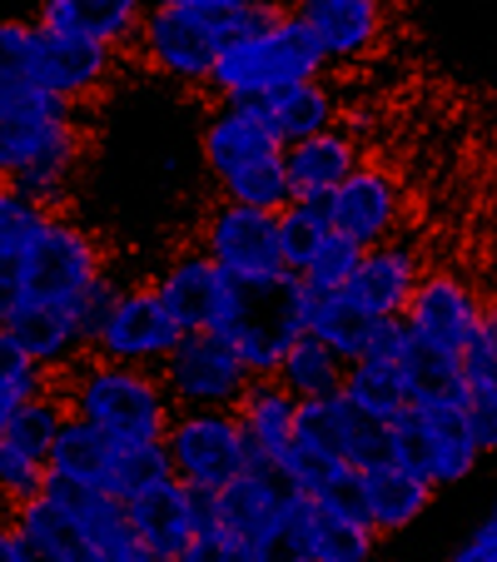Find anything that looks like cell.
<instances>
[{
  "mask_svg": "<svg viewBox=\"0 0 497 562\" xmlns=\"http://www.w3.org/2000/svg\"><path fill=\"white\" fill-rule=\"evenodd\" d=\"M259 115H264V125L279 135V145H298V139H314L324 135V130L339 125V100H334V90L324 86V80H298V86H284L274 90V95L255 100Z\"/></svg>",
  "mask_w": 497,
  "mask_h": 562,
  "instance_id": "4dcf8cb0",
  "label": "cell"
},
{
  "mask_svg": "<svg viewBox=\"0 0 497 562\" xmlns=\"http://www.w3.org/2000/svg\"><path fill=\"white\" fill-rule=\"evenodd\" d=\"M214 498H219V528L229 532V538H239L244 548H255L289 513L294 493H289V483L274 468H249V473H239L234 483H224Z\"/></svg>",
  "mask_w": 497,
  "mask_h": 562,
  "instance_id": "d4e9b609",
  "label": "cell"
},
{
  "mask_svg": "<svg viewBox=\"0 0 497 562\" xmlns=\"http://www.w3.org/2000/svg\"><path fill=\"white\" fill-rule=\"evenodd\" d=\"M115 448H120V438H110L105 428H95V424H86V418L70 414L60 424V434H55V443H50V473L105 493Z\"/></svg>",
  "mask_w": 497,
  "mask_h": 562,
  "instance_id": "836d02e7",
  "label": "cell"
},
{
  "mask_svg": "<svg viewBox=\"0 0 497 562\" xmlns=\"http://www.w3.org/2000/svg\"><path fill=\"white\" fill-rule=\"evenodd\" d=\"M274 473L289 483V493H298V498H308V503H353V508H359V468H349L343 458L304 443V438H294V443L279 453Z\"/></svg>",
  "mask_w": 497,
  "mask_h": 562,
  "instance_id": "f546056e",
  "label": "cell"
},
{
  "mask_svg": "<svg viewBox=\"0 0 497 562\" xmlns=\"http://www.w3.org/2000/svg\"><path fill=\"white\" fill-rule=\"evenodd\" d=\"M403 318H408L413 329L423 334L433 349H443V353L458 359V353L473 344V334L487 324V304L477 299V289L467 284L463 274H453V269H433V274L418 279V289H413Z\"/></svg>",
  "mask_w": 497,
  "mask_h": 562,
  "instance_id": "5bb4252c",
  "label": "cell"
},
{
  "mask_svg": "<svg viewBox=\"0 0 497 562\" xmlns=\"http://www.w3.org/2000/svg\"><path fill=\"white\" fill-rule=\"evenodd\" d=\"M45 498L75 522V528L90 538V548L105 562H170L155 558V552L139 542L135 522H129V503H120L115 493L86 488V483H70V477H45Z\"/></svg>",
  "mask_w": 497,
  "mask_h": 562,
  "instance_id": "9a60e30c",
  "label": "cell"
},
{
  "mask_svg": "<svg viewBox=\"0 0 497 562\" xmlns=\"http://www.w3.org/2000/svg\"><path fill=\"white\" fill-rule=\"evenodd\" d=\"M120 60H125L120 45L86 41V35H70V31H50V25H31L35 86L70 110L110 95V86L120 80Z\"/></svg>",
  "mask_w": 497,
  "mask_h": 562,
  "instance_id": "30bf717a",
  "label": "cell"
},
{
  "mask_svg": "<svg viewBox=\"0 0 497 562\" xmlns=\"http://www.w3.org/2000/svg\"><path fill=\"white\" fill-rule=\"evenodd\" d=\"M159 379L170 389L174 408H234L255 373L244 359L210 329H194L174 344V353L159 363Z\"/></svg>",
  "mask_w": 497,
  "mask_h": 562,
  "instance_id": "4fadbf2b",
  "label": "cell"
},
{
  "mask_svg": "<svg viewBox=\"0 0 497 562\" xmlns=\"http://www.w3.org/2000/svg\"><path fill=\"white\" fill-rule=\"evenodd\" d=\"M129 522H135L139 542H145L155 558H180V548L194 532L214 528L219 522V498L210 488H190L180 477L159 483V488L139 493L129 503Z\"/></svg>",
  "mask_w": 497,
  "mask_h": 562,
  "instance_id": "e0dca14e",
  "label": "cell"
},
{
  "mask_svg": "<svg viewBox=\"0 0 497 562\" xmlns=\"http://www.w3.org/2000/svg\"><path fill=\"white\" fill-rule=\"evenodd\" d=\"M31 95H41V86L31 75V25L0 21V110L21 105Z\"/></svg>",
  "mask_w": 497,
  "mask_h": 562,
  "instance_id": "60d3db41",
  "label": "cell"
},
{
  "mask_svg": "<svg viewBox=\"0 0 497 562\" xmlns=\"http://www.w3.org/2000/svg\"><path fill=\"white\" fill-rule=\"evenodd\" d=\"M149 5H184V11H214V15H234V11H249L255 0H149Z\"/></svg>",
  "mask_w": 497,
  "mask_h": 562,
  "instance_id": "c3c4849f",
  "label": "cell"
},
{
  "mask_svg": "<svg viewBox=\"0 0 497 562\" xmlns=\"http://www.w3.org/2000/svg\"><path fill=\"white\" fill-rule=\"evenodd\" d=\"M11 518V503H5V493H0V522Z\"/></svg>",
  "mask_w": 497,
  "mask_h": 562,
  "instance_id": "816d5d0a",
  "label": "cell"
},
{
  "mask_svg": "<svg viewBox=\"0 0 497 562\" xmlns=\"http://www.w3.org/2000/svg\"><path fill=\"white\" fill-rule=\"evenodd\" d=\"M298 21L324 45L328 65H359L388 35V0H298Z\"/></svg>",
  "mask_w": 497,
  "mask_h": 562,
  "instance_id": "d6986e66",
  "label": "cell"
},
{
  "mask_svg": "<svg viewBox=\"0 0 497 562\" xmlns=\"http://www.w3.org/2000/svg\"><path fill=\"white\" fill-rule=\"evenodd\" d=\"M418 279H423V259H418V249L388 239V245L363 249V265H359V274L349 279V289H343V294H349L363 314L393 318V314H403V308H408Z\"/></svg>",
  "mask_w": 497,
  "mask_h": 562,
  "instance_id": "cb8c5ba5",
  "label": "cell"
},
{
  "mask_svg": "<svg viewBox=\"0 0 497 562\" xmlns=\"http://www.w3.org/2000/svg\"><path fill=\"white\" fill-rule=\"evenodd\" d=\"M328 220L363 249L388 245L403 224V184L379 165H359L339 190L328 194Z\"/></svg>",
  "mask_w": 497,
  "mask_h": 562,
  "instance_id": "ac0fdd59",
  "label": "cell"
},
{
  "mask_svg": "<svg viewBox=\"0 0 497 562\" xmlns=\"http://www.w3.org/2000/svg\"><path fill=\"white\" fill-rule=\"evenodd\" d=\"M298 314H304V334H314L318 344H328V349L349 363L369 349L373 324H379L343 289H314V284H304V294H298Z\"/></svg>",
  "mask_w": 497,
  "mask_h": 562,
  "instance_id": "f1b7e54d",
  "label": "cell"
},
{
  "mask_svg": "<svg viewBox=\"0 0 497 562\" xmlns=\"http://www.w3.org/2000/svg\"><path fill=\"white\" fill-rule=\"evenodd\" d=\"M487 318H493V324H497V299H493V304H487Z\"/></svg>",
  "mask_w": 497,
  "mask_h": 562,
  "instance_id": "db71d44e",
  "label": "cell"
},
{
  "mask_svg": "<svg viewBox=\"0 0 497 562\" xmlns=\"http://www.w3.org/2000/svg\"><path fill=\"white\" fill-rule=\"evenodd\" d=\"M55 210L35 204L31 194L11 190L0 180V324L11 318V308L21 304V269H25V255H31L35 234L41 224L50 220Z\"/></svg>",
  "mask_w": 497,
  "mask_h": 562,
  "instance_id": "83f0119b",
  "label": "cell"
},
{
  "mask_svg": "<svg viewBox=\"0 0 497 562\" xmlns=\"http://www.w3.org/2000/svg\"><path fill=\"white\" fill-rule=\"evenodd\" d=\"M65 408L86 424L105 428L110 438H165L174 424V398L159 379V369H135V363L86 359L55 379Z\"/></svg>",
  "mask_w": 497,
  "mask_h": 562,
  "instance_id": "5b68a950",
  "label": "cell"
},
{
  "mask_svg": "<svg viewBox=\"0 0 497 562\" xmlns=\"http://www.w3.org/2000/svg\"><path fill=\"white\" fill-rule=\"evenodd\" d=\"M120 294V279L110 274L105 265V245L86 224L65 220L60 210L41 224L35 234L31 255H25V269H21V299L31 304H55V308H75L86 318L90 339H95L100 318L110 314Z\"/></svg>",
  "mask_w": 497,
  "mask_h": 562,
  "instance_id": "3957f363",
  "label": "cell"
},
{
  "mask_svg": "<svg viewBox=\"0 0 497 562\" xmlns=\"http://www.w3.org/2000/svg\"><path fill=\"white\" fill-rule=\"evenodd\" d=\"M388 448L403 468L428 477L433 488L463 483L483 463V443L463 418V404H423L408 408L398 424H388Z\"/></svg>",
  "mask_w": 497,
  "mask_h": 562,
  "instance_id": "ba28073f",
  "label": "cell"
},
{
  "mask_svg": "<svg viewBox=\"0 0 497 562\" xmlns=\"http://www.w3.org/2000/svg\"><path fill=\"white\" fill-rule=\"evenodd\" d=\"M50 389H55V373H45L11 334L0 329V434L15 424V414H21L31 398H41V393H50Z\"/></svg>",
  "mask_w": 497,
  "mask_h": 562,
  "instance_id": "f35d334b",
  "label": "cell"
},
{
  "mask_svg": "<svg viewBox=\"0 0 497 562\" xmlns=\"http://www.w3.org/2000/svg\"><path fill=\"white\" fill-rule=\"evenodd\" d=\"M294 438H304V443L343 458L349 468H373V463H383V458H393L388 424L359 414V408L343 398V389L328 393V398H298Z\"/></svg>",
  "mask_w": 497,
  "mask_h": 562,
  "instance_id": "2e32d148",
  "label": "cell"
},
{
  "mask_svg": "<svg viewBox=\"0 0 497 562\" xmlns=\"http://www.w3.org/2000/svg\"><path fill=\"white\" fill-rule=\"evenodd\" d=\"M0 329L11 334V339L21 344V349L31 353L45 373H55V379H60L65 369H75V363L90 353V329H86V318L75 314V308L31 304V299H21Z\"/></svg>",
  "mask_w": 497,
  "mask_h": 562,
  "instance_id": "ffe728a7",
  "label": "cell"
},
{
  "mask_svg": "<svg viewBox=\"0 0 497 562\" xmlns=\"http://www.w3.org/2000/svg\"><path fill=\"white\" fill-rule=\"evenodd\" d=\"M244 438H249V468H274L279 453L294 443V424H298V398L274 379V373H255L249 389L234 404Z\"/></svg>",
  "mask_w": 497,
  "mask_h": 562,
  "instance_id": "7402d4cb",
  "label": "cell"
},
{
  "mask_svg": "<svg viewBox=\"0 0 497 562\" xmlns=\"http://www.w3.org/2000/svg\"><path fill=\"white\" fill-rule=\"evenodd\" d=\"M259 5L234 15H214V11H184V5H149L145 21H139L129 50L139 55L149 75L159 80H174L184 90H204L219 50L244 31V25L259 21Z\"/></svg>",
  "mask_w": 497,
  "mask_h": 562,
  "instance_id": "8992f818",
  "label": "cell"
},
{
  "mask_svg": "<svg viewBox=\"0 0 497 562\" xmlns=\"http://www.w3.org/2000/svg\"><path fill=\"white\" fill-rule=\"evenodd\" d=\"M324 70L328 55L314 41V31L298 21V11L284 15L264 11L219 50L204 90L219 105H255V100L274 95V90L298 86V80H324Z\"/></svg>",
  "mask_w": 497,
  "mask_h": 562,
  "instance_id": "7a4b0ae2",
  "label": "cell"
},
{
  "mask_svg": "<svg viewBox=\"0 0 497 562\" xmlns=\"http://www.w3.org/2000/svg\"><path fill=\"white\" fill-rule=\"evenodd\" d=\"M359 165H363V149L343 125L324 130V135H314V139H298V145L284 149L289 194H294V200H328Z\"/></svg>",
  "mask_w": 497,
  "mask_h": 562,
  "instance_id": "484cf974",
  "label": "cell"
},
{
  "mask_svg": "<svg viewBox=\"0 0 497 562\" xmlns=\"http://www.w3.org/2000/svg\"><path fill=\"white\" fill-rule=\"evenodd\" d=\"M328 234H334L328 200H289L284 210H279V245H284L289 274H304L308 259L324 249Z\"/></svg>",
  "mask_w": 497,
  "mask_h": 562,
  "instance_id": "ab89813d",
  "label": "cell"
},
{
  "mask_svg": "<svg viewBox=\"0 0 497 562\" xmlns=\"http://www.w3.org/2000/svg\"><path fill=\"white\" fill-rule=\"evenodd\" d=\"M170 562H249V548L214 522V528L194 532V538L180 548V558H170Z\"/></svg>",
  "mask_w": 497,
  "mask_h": 562,
  "instance_id": "bcb514c9",
  "label": "cell"
},
{
  "mask_svg": "<svg viewBox=\"0 0 497 562\" xmlns=\"http://www.w3.org/2000/svg\"><path fill=\"white\" fill-rule=\"evenodd\" d=\"M463 418L473 428V438L483 443V453L497 448V324L487 318L483 329L473 334L463 353Z\"/></svg>",
  "mask_w": 497,
  "mask_h": 562,
  "instance_id": "1f68e13d",
  "label": "cell"
},
{
  "mask_svg": "<svg viewBox=\"0 0 497 562\" xmlns=\"http://www.w3.org/2000/svg\"><path fill=\"white\" fill-rule=\"evenodd\" d=\"M249 562H314V542H308V498L289 503V513L249 548Z\"/></svg>",
  "mask_w": 497,
  "mask_h": 562,
  "instance_id": "7bdbcfd3",
  "label": "cell"
},
{
  "mask_svg": "<svg viewBox=\"0 0 497 562\" xmlns=\"http://www.w3.org/2000/svg\"><path fill=\"white\" fill-rule=\"evenodd\" d=\"M298 294L304 279H234L229 304H224L219 324L210 334H219L234 353L244 359L249 373H274L284 349L304 334V314H298Z\"/></svg>",
  "mask_w": 497,
  "mask_h": 562,
  "instance_id": "52a82bcc",
  "label": "cell"
},
{
  "mask_svg": "<svg viewBox=\"0 0 497 562\" xmlns=\"http://www.w3.org/2000/svg\"><path fill=\"white\" fill-rule=\"evenodd\" d=\"M170 477H174V463H170L165 438H120L105 493H115L120 503H135L139 493L159 488V483H170Z\"/></svg>",
  "mask_w": 497,
  "mask_h": 562,
  "instance_id": "74e56055",
  "label": "cell"
},
{
  "mask_svg": "<svg viewBox=\"0 0 497 562\" xmlns=\"http://www.w3.org/2000/svg\"><path fill=\"white\" fill-rule=\"evenodd\" d=\"M343 398H349L359 414L379 418V424H398V418L413 408L403 369L393 359H373V353H363V359L349 363V373H343Z\"/></svg>",
  "mask_w": 497,
  "mask_h": 562,
  "instance_id": "d590c367",
  "label": "cell"
},
{
  "mask_svg": "<svg viewBox=\"0 0 497 562\" xmlns=\"http://www.w3.org/2000/svg\"><path fill=\"white\" fill-rule=\"evenodd\" d=\"M200 159L219 200L255 204V210H284L294 200L284 170V145L264 125L259 105H214L210 125L200 135Z\"/></svg>",
  "mask_w": 497,
  "mask_h": 562,
  "instance_id": "277c9868",
  "label": "cell"
},
{
  "mask_svg": "<svg viewBox=\"0 0 497 562\" xmlns=\"http://www.w3.org/2000/svg\"><path fill=\"white\" fill-rule=\"evenodd\" d=\"M86 165V125L55 95H31L0 110V180L31 194L45 210H60Z\"/></svg>",
  "mask_w": 497,
  "mask_h": 562,
  "instance_id": "6da1fadb",
  "label": "cell"
},
{
  "mask_svg": "<svg viewBox=\"0 0 497 562\" xmlns=\"http://www.w3.org/2000/svg\"><path fill=\"white\" fill-rule=\"evenodd\" d=\"M433 493H438L433 483L418 477L413 468H403L398 458H383V463H373V468H359V513L383 532V538L413 528V522L428 513Z\"/></svg>",
  "mask_w": 497,
  "mask_h": 562,
  "instance_id": "603a6c76",
  "label": "cell"
},
{
  "mask_svg": "<svg viewBox=\"0 0 497 562\" xmlns=\"http://www.w3.org/2000/svg\"><path fill=\"white\" fill-rule=\"evenodd\" d=\"M174 477L190 488L219 493L239 473H249V438H244L234 408H174V424L165 434Z\"/></svg>",
  "mask_w": 497,
  "mask_h": 562,
  "instance_id": "9c48e42d",
  "label": "cell"
},
{
  "mask_svg": "<svg viewBox=\"0 0 497 562\" xmlns=\"http://www.w3.org/2000/svg\"><path fill=\"white\" fill-rule=\"evenodd\" d=\"M308 542L314 562H373L383 532L353 503H308Z\"/></svg>",
  "mask_w": 497,
  "mask_h": 562,
  "instance_id": "d6a6232c",
  "label": "cell"
},
{
  "mask_svg": "<svg viewBox=\"0 0 497 562\" xmlns=\"http://www.w3.org/2000/svg\"><path fill=\"white\" fill-rule=\"evenodd\" d=\"M149 0H41V21L50 31H70L86 35V41H105L129 50L139 21H145Z\"/></svg>",
  "mask_w": 497,
  "mask_h": 562,
  "instance_id": "4316f807",
  "label": "cell"
},
{
  "mask_svg": "<svg viewBox=\"0 0 497 562\" xmlns=\"http://www.w3.org/2000/svg\"><path fill=\"white\" fill-rule=\"evenodd\" d=\"M155 289H159V299L170 304V314L180 318V329L194 334V329H214V324H219L234 279L224 274L204 249H194V255H174L170 265L159 269Z\"/></svg>",
  "mask_w": 497,
  "mask_h": 562,
  "instance_id": "44dd1931",
  "label": "cell"
},
{
  "mask_svg": "<svg viewBox=\"0 0 497 562\" xmlns=\"http://www.w3.org/2000/svg\"><path fill=\"white\" fill-rule=\"evenodd\" d=\"M65 418H70V408H65L60 389H50V393H41V398H31V404L15 414V424L5 428L0 438H11L15 448H25V453H35V458H45V463H50V443H55V434H60Z\"/></svg>",
  "mask_w": 497,
  "mask_h": 562,
  "instance_id": "b9f144b4",
  "label": "cell"
},
{
  "mask_svg": "<svg viewBox=\"0 0 497 562\" xmlns=\"http://www.w3.org/2000/svg\"><path fill=\"white\" fill-rule=\"evenodd\" d=\"M184 339L180 318L170 314V304L159 299L155 284H120L110 314L100 318L90 353L110 363H135V369H159L174 353V344Z\"/></svg>",
  "mask_w": 497,
  "mask_h": 562,
  "instance_id": "8fae6325",
  "label": "cell"
},
{
  "mask_svg": "<svg viewBox=\"0 0 497 562\" xmlns=\"http://www.w3.org/2000/svg\"><path fill=\"white\" fill-rule=\"evenodd\" d=\"M11 522H15V532H21V538L31 542L45 562H105L95 548H90L86 532L75 528V522L65 518V513L55 508L45 493H41V498H31V503H15Z\"/></svg>",
  "mask_w": 497,
  "mask_h": 562,
  "instance_id": "e575fe53",
  "label": "cell"
},
{
  "mask_svg": "<svg viewBox=\"0 0 497 562\" xmlns=\"http://www.w3.org/2000/svg\"><path fill=\"white\" fill-rule=\"evenodd\" d=\"M0 562H25V538L15 532V522H0Z\"/></svg>",
  "mask_w": 497,
  "mask_h": 562,
  "instance_id": "681fc988",
  "label": "cell"
},
{
  "mask_svg": "<svg viewBox=\"0 0 497 562\" xmlns=\"http://www.w3.org/2000/svg\"><path fill=\"white\" fill-rule=\"evenodd\" d=\"M359 265H363V245H353L349 234L334 229L324 239V249L308 259V269L298 279H304V284H314V289H349V279L359 274Z\"/></svg>",
  "mask_w": 497,
  "mask_h": 562,
  "instance_id": "f6af8a7d",
  "label": "cell"
},
{
  "mask_svg": "<svg viewBox=\"0 0 497 562\" xmlns=\"http://www.w3.org/2000/svg\"><path fill=\"white\" fill-rule=\"evenodd\" d=\"M448 562H497V503H493V513L448 552Z\"/></svg>",
  "mask_w": 497,
  "mask_h": 562,
  "instance_id": "7dc6e473",
  "label": "cell"
},
{
  "mask_svg": "<svg viewBox=\"0 0 497 562\" xmlns=\"http://www.w3.org/2000/svg\"><path fill=\"white\" fill-rule=\"evenodd\" d=\"M45 477H50V463L35 453H25V448H15L11 438H0V493H5V503H31L45 493Z\"/></svg>",
  "mask_w": 497,
  "mask_h": 562,
  "instance_id": "ee69618b",
  "label": "cell"
},
{
  "mask_svg": "<svg viewBox=\"0 0 497 562\" xmlns=\"http://www.w3.org/2000/svg\"><path fill=\"white\" fill-rule=\"evenodd\" d=\"M25 562H45V558H41V552H35V548H31V542H25Z\"/></svg>",
  "mask_w": 497,
  "mask_h": 562,
  "instance_id": "f5cc1de1",
  "label": "cell"
},
{
  "mask_svg": "<svg viewBox=\"0 0 497 562\" xmlns=\"http://www.w3.org/2000/svg\"><path fill=\"white\" fill-rule=\"evenodd\" d=\"M259 11H274V15H284V11H298V0H255Z\"/></svg>",
  "mask_w": 497,
  "mask_h": 562,
  "instance_id": "f907efd6",
  "label": "cell"
},
{
  "mask_svg": "<svg viewBox=\"0 0 497 562\" xmlns=\"http://www.w3.org/2000/svg\"><path fill=\"white\" fill-rule=\"evenodd\" d=\"M200 249L229 279H284V245H279V210L219 200L200 229Z\"/></svg>",
  "mask_w": 497,
  "mask_h": 562,
  "instance_id": "7c38bea8",
  "label": "cell"
},
{
  "mask_svg": "<svg viewBox=\"0 0 497 562\" xmlns=\"http://www.w3.org/2000/svg\"><path fill=\"white\" fill-rule=\"evenodd\" d=\"M343 373H349V359H339V353L328 349V344H318L314 334H298L284 349V359H279L274 379L284 383L294 398H328V393L343 389Z\"/></svg>",
  "mask_w": 497,
  "mask_h": 562,
  "instance_id": "8d00e7d4",
  "label": "cell"
}]
</instances>
